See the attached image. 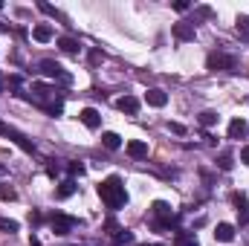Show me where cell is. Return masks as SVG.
I'll return each instance as SVG.
<instances>
[{"instance_id": "cell-31", "label": "cell", "mask_w": 249, "mask_h": 246, "mask_svg": "<svg viewBox=\"0 0 249 246\" xmlns=\"http://www.w3.org/2000/svg\"><path fill=\"white\" fill-rule=\"evenodd\" d=\"M38 9H41V12H44V15H55V9H53V6H50V3H38Z\"/></svg>"}, {"instance_id": "cell-16", "label": "cell", "mask_w": 249, "mask_h": 246, "mask_svg": "<svg viewBox=\"0 0 249 246\" xmlns=\"http://www.w3.org/2000/svg\"><path fill=\"white\" fill-rule=\"evenodd\" d=\"M75 188H78L75 180H64V183L55 188V197H58V200H67V197H72V194H75Z\"/></svg>"}, {"instance_id": "cell-33", "label": "cell", "mask_w": 249, "mask_h": 246, "mask_svg": "<svg viewBox=\"0 0 249 246\" xmlns=\"http://www.w3.org/2000/svg\"><path fill=\"white\" fill-rule=\"evenodd\" d=\"M174 9H177V12H188V0H177Z\"/></svg>"}, {"instance_id": "cell-12", "label": "cell", "mask_w": 249, "mask_h": 246, "mask_svg": "<svg viewBox=\"0 0 249 246\" xmlns=\"http://www.w3.org/2000/svg\"><path fill=\"white\" fill-rule=\"evenodd\" d=\"M171 32L177 41H194V23H174Z\"/></svg>"}, {"instance_id": "cell-4", "label": "cell", "mask_w": 249, "mask_h": 246, "mask_svg": "<svg viewBox=\"0 0 249 246\" xmlns=\"http://www.w3.org/2000/svg\"><path fill=\"white\" fill-rule=\"evenodd\" d=\"M50 226H53L55 235H70L72 226H75V217H70V214H53L50 217Z\"/></svg>"}, {"instance_id": "cell-19", "label": "cell", "mask_w": 249, "mask_h": 246, "mask_svg": "<svg viewBox=\"0 0 249 246\" xmlns=\"http://www.w3.org/2000/svg\"><path fill=\"white\" fill-rule=\"evenodd\" d=\"M41 107H44V110H47L50 116H58V113H61V110H64V99H61V96H58L55 102H47V105H41Z\"/></svg>"}, {"instance_id": "cell-24", "label": "cell", "mask_w": 249, "mask_h": 246, "mask_svg": "<svg viewBox=\"0 0 249 246\" xmlns=\"http://www.w3.org/2000/svg\"><path fill=\"white\" fill-rule=\"evenodd\" d=\"M0 200L12 203V200H18V191H15V188H9V185H0Z\"/></svg>"}, {"instance_id": "cell-22", "label": "cell", "mask_w": 249, "mask_h": 246, "mask_svg": "<svg viewBox=\"0 0 249 246\" xmlns=\"http://www.w3.org/2000/svg\"><path fill=\"white\" fill-rule=\"evenodd\" d=\"M130 244H133V232L122 229V232L116 235V246H130Z\"/></svg>"}, {"instance_id": "cell-8", "label": "cell", "mask_w": 249, "mask_h": 246, "mask_svg": "<svg viewBox=\"0 0 249 246\" xmlns=\"http://www.w3.org/2000/svg\"><path fill=\"white\" fill-rule=\"evenodd\" d=\"M116 107L122 110V113H139V99L136 96H122V99H116Z\"/></svg>"}, {"instance_id": "cell-32", "label": "cell", "mask_w": 249, "mask_h": 246, "mask_svg": "<svg viewBox=\"0 0 249 246\" xmlns=\"http://www.w3.org/2000/svg\"><path fill=\"white\" fill-rule=\"evenodd\" d=\"M20 81H23V78H20L18 72H12V75H9V84H12V87H20Z\"/></svg>"}, {"instance_id": "cell-6", "label": "cell", "mask_w": 249, "mask_h": 246, "mask_svg": "<svg viewBox=\"0 0 249 246\" xmlns=\"http://www.w3.org/2000/svg\"><path fill=\"white\" fill-rule=\"evenodd\" d=\"M145 102H148L151 107H165V105H168V93L160 90V87H151V90L145 93Z\"/></svg>"}, {"instance_id": "cell-26", "label": "cell", "mask_w": 249, "mask_h": 246, "mask_svg": "<svg viewBox=\"0 0 249 246\" xmlns=\"http://www.w3.org/2000/svg\"><path fill=\"white\" fill-rule=\"evenodd\" d=\"M0 232L15 235V232H18V220H0Z\"/></svg>"}, {"instance_id": "cell-28", "label": "cell", "mask_w": 249, "mask_h": 246, "mask_svg": "<svg viewBox=\"0 0 249 246\" xmlns=\"http://www.w3.org/2000/svg\"><path fill=\"white\" fill-rule=\"evenodd\" d=\"M105 229H107V235H119V232H122V229H119V223H116L113 217H110V220L105 223Z\"/></svg>"}, {"instance_id": "cell-1", "label": "cell", "mask_w": 249, "mask_h": 246, "mask_svg": "<svg viewBox=\"0 0 249 246\" xmlns=\"http://www.w3.org/2000/svg\"><path fill=\"white\" fill-rule=\"evenodd\" d=\"M99 197H102V203L110 209V211H116V209H122L124 203H127V191H124V183L113 174V177H107V180H102L99 183Z\"/></svg>"}, {"instance_id": "cell-36", "label": "cell", "mask_w": 249, "mask_h": 246, "mask_svg": "<svg viewBox=\"0 0 249 246\" xmlns=\"http://www.w3.org/2000/svg\"><path fill=\"white\" fill-rule=\"evenodd\" d=\"M0 9H3V3H0Z\"/></svg>"}, {"instance_id": "cell-5", "label": "cell", "mask_w": 249, "mask_h": 246, "mask_svg": "<svg viewBox=\"0 0 249 246\" xmlns=\"http://www.w3.org/2000/svg\"><path fill=\"white\" fill-rule=\"evenodd\" d=\"M78 119H81V124H84V127H90V130H96V127L102 124V113H99L96 107H84V110L78 113Z\"/></svg>"}, {"instance_id": "cell-18", "label": "cell", "mask_w": 249, "mask_h": 246, "mask_svg": "<svg viewBox=\"0 0 249 246\" xmlns=\"http://www.w3.org/2000/svg\"><path fill=\"white\" fill-rule=\"evenodd\" d=\"M197 122L203 124V127H214V124H217V113H214V110H203V113L197 116Z\"/></svg>"}, {"instance_id": "cell-30", "label": "cell", "mask_w": 249, "mask_h": 246, "mask_svg": "<svg viewBox=\"0 0 249 246\" xmlns=\"http://www.w3.org/2000/svg\"><path fill=\"white\" fill-rule=\"evenodd\" d=\"M238 214H241V217H238V223H241V226H247V223H249V209L238 211Z\"/></svg>"}, {"instance_id": "cell-35", "label": "cell", "mask_w": 249, "mask_h": 246, "mask_svg": "<svg viewBox=\"0 0 249 246\" xmlns=\"http://www.w3.org/2000/svg\"><path fill=\"white\" fill-rule=\"evenodd\" d=\"M9 130H12L9 124H6V122H0V136H9Z\"/></svg>"}, {"instance_id": "cell-14", "label": "cell", "mask_w": 249, "mask_h": 246, "mask_svg": "<svg viewBox=\"0 0 249 246\" xmlns=\"http://www.w3.org/2000/svg\"><path fill=\"white\" fill-rule=\"evenodd\" d=\"M177 220H180L177 214H162V217H157V220H154V229H157V232H168V229H174V226H177Z\"/></svg>"}, {"instance_id": "cell-15", "label": "cell", "mask_w": 249, "mask_h": 246, "mask_svg": "<svg viewBox=\"0 0 249 246\" xmlns=\"http://www.w3.org/2000/svg\"><path fill=\"white\" fill-rule=\"evenodd\" d=\"M102 145H105L107 151H119V148H122V136L113 133V130H107V133H102Z\"/></svg>"}, {"instance_id": "cell-9", "label": "cell", "mask_w": 249, "mask_h": 246, "mask_svg": "<svg viewBox=\"0 0 249 246\" xmlns=\"http://www.w3.org/2000/svg\"><path fill=\"white\" fill-rule=\"evenodd\" d=\"M247 133H249L247 119H232V122H229V139H244Z\"/></svg>"}, {"instance_id": "cell-13", "label": "cell", "mask_w": 249, "mask_h": 246, "mask_svg": "<svg viewBox=\"0 0 249 246\" xmlns=\"http://www.w3.org/2000/svg\"><path fill=\"white\" fill-rule=\"evenodd\" d=\"M32 38H35L38 44H47V41H53V26H50V23H38V26L32 29Z\"/></svg>"}, {"instance_id": "cell-17", "label": "cell", "mask_w": 249, "mask_h": 246, "mask_svg": "<svg viewBox=\"0 0 249 246\" xmlns=\"http://www.w3.org/2000/svg\"><path fill=\"white\" fill-rule=\"evenodd\" d=\"M174 246H200V244H197L194 235H188V232H177V235H174Z\"/></svg>"}, {"instance_id": "cell-23", "label": "cell", "mask_w": 249, "mask_h": 246, "mask_svg": "<svg viewBox=\"0 0 249 246\" xmlns=\"http://www.w3.org/2000/svg\"><path fill=\"white\" fill-rule=\"evenodd\" d=\"M84 171H87V168H84L81 162H70V165H67V174H70V180H72V177H81Z\"/></svg>"}, {"instance_id": "cell-34", "label": "cell", "mask_w": 249, "mask_h": 246, "mask_svg": "<svg viewBox=\"0 0 249 246\" xmlns=\"http://www.w3.org/2000/svg\"><path fill=\"white\" fill-rule=\"evenodd\" d=\"M241 162L249 165V145H247V148H241Z\"/></svg>"}, {"instance_id": "cell-29", "label": "cell", "mask_w": 249, "mask_h": 246, "mask_svg": "<svg viewBox=\"0 0 249 246\" xmlns=\"http://www.w3.org/2000/svg\"><path fill=\"white\" fill-rule=\"evenodd\" d=\"M168 127H171V130H174L177 136H183V133H186V124H180V122H171Z\"/></svg>"}, {"instance_id": "cell-20", "label": "cell", "mask_w": 249, "mask_h": 246, "mask_svg": "<svg viewBox=\"0 0 249 246\" xmlns=\"http://www.w3.org/2000/svg\"><path fill=\"white\" fill-rule=\"evenodd\" d=\"M232 165H235V157L232 154H220L217 157V168L220 171H232Z\"/></svg>"}, {"instance_id": "cell-10", "label": "cell", "mask_w": 249, "mask_h": 246, "mask_svg": "<svg viewBox=\"0 0 249 246\" xmlns=\"http://www.w3.org/2000/svg\"><path fill=\"white\" fill-rule=\"evenodd\" d=\"M58 47H61L64 53H70V55H78V53H81V41H78V38H72V35L58 38Z\"/></svg>"}, {"instance_id": "cell-25", "label": "cell", "mask_w": 249, "mask_h": 246, "mask_svg": "<svg viewBox=\"0 0 249 246\" xmlns=\"http://www.w3.org/2000/svg\"><path fill=\"white\" fill-rule=\"evenodd\" d=\"M232 203L238 206V211H244V209H247V194H244V191H235V194H232Z\"/></svg>"}, {"instance_id": "cell-27", "label": "cell", "mask_w": 249, "mask_h": 246, "mask_svg": "<svg viewBox=\"0 0 249 246\" xmlns=\"http://www.w3.org/2000/svg\"><path fill=\"white\" fill-rule=\"evenodd\" d=\"M238 32L249 38V15H241V18H238Z\"/></svg>"}, {"instance_id": "cell-11", "label": "cell", "mask_w": 249, "mask_h": 246, "mask_svg": "<svg viewBox=\"0 0 249 246\" xmlns=\"http://www.w3.org/2000/svg\"><path fill=\"white\" fill-rule=\"evenodd\" d=\"M127 154H130L133 159L148 157V142H142V139H130V142H127Z\"/></svg>"}, {"instance_id": "cell-37", "label": "cell", "mask_w": 249, "mask_h": 246, "mask_svg": "<svg viewBox=\"0 0 249 246\" xmlns=\"http://www.w3.org/2000/svg\"><path fill=\"white\" fill-rule=\"evenodd\" d=\"M154 246H160V244H154Z\"/></svg>"}, {"instance_id": "cell-3", "label": "cell", "mask_w": 249, "mask_h": 246, "mask_svg": "<svg viewBox=\"0 0 249 246\" xmlns=\"http://www.w3.org/2000/svg\"><path fill=\"white\" fill-rule=\"evenodd\" d=\"M38 70L44 72V75H50V78H61L64 84H70L72 78H70V72H64V67L58 61H53V58H44V61L38 64Z\"/></svg>"}, {"instance_id": "cell-2", "label": "cell", "mask_w": 249, "mask_h": 246, "mask_svg": "<svg viewBox=\"0 0 249 246\" xmlns=\"http://www.w3.org/2000/svg\"><path fill=\"white\" fill-rule=\"evenodd\" d=\"M206 67H209L212 72H217V70L238 72V58H235V55H226V53H212V55L206 58Z\"/></svg>"}, {"instance_id": "cell-7", "label": "cell", "mask_w": 249, "mask_h": 246, "mask_svg": "<svg viewBox=\"0 0 249 246\" xmlns=\"http://www.w3.org/2000/svg\"><path fill=\"white\" fill-rule=\"evenodd\" d=\"M214 241L232 244V241H235V226H232V223H217V226H214Z\"/></svg>"}, {"instance_id": "cell-21", "label": "cell", "mask_w": 249, "mask_h": 246, "mask_svg": "<svg viewBox=\"0 0 249 246\" xmlns=\"http://www.w3.org/2000/svg\"><path fill=\"white\" fill-rule=\"evenodd\" d=\"M151 211H154L157 217H162V214H171V206H168V203H162V200H157V203L151 206Z\"/></svg>"}]
</instances>
